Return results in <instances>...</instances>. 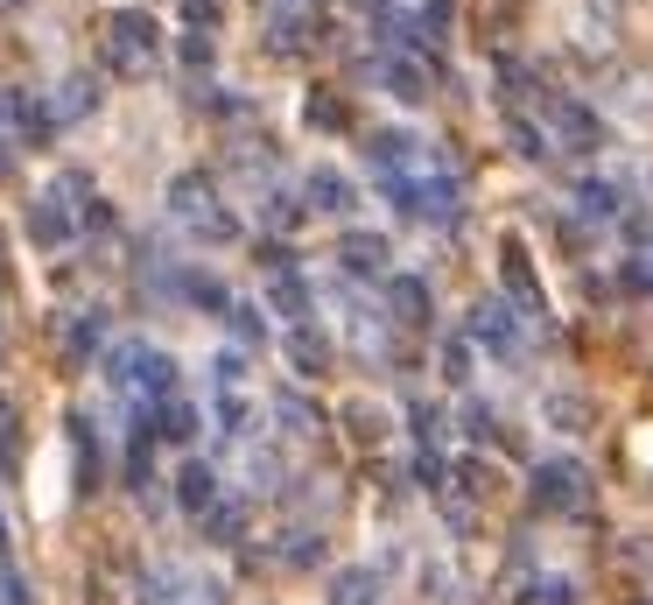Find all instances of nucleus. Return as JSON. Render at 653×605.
Segmentation results:
<instances>
[{"instance_id": "0eeeda50", "label": "nucleus", "mask_w": 653, "mask_h": 605, "mask_svg": "<svg viewBox=\"0 0 653 605\" xmlns=\"http://www.w3.org/2000/svg\"><path fill=\"white\" fill-rule=\"evenodd\" d=\"M366 162L379 169V183H387V177H400L408 162L429 169V141H415L408 127H373V135H366Z\"/></svg>"}, {"instance_id": "c9c22d12", "label": "nucleus", "mask_w": 653, "mask_h": 605, "mask_svg": "<svg viewBox=\"0 0 653 605\" xmlns=\"http://www.w3.org/2000/svg\"><path fill=\"white\" fill-rule=\"evenodd\" d=\"M415 486H429V493H443V486H450V465L436 458V450H421V458H415Z\"/></svg>"}, {"instance_id": "79ce46f5", "label": "nucleus", "mask_w": 653, "mask_h": 605, "mask_svg": "<svg viewBox=\"0 0 653 605\" xmlns=\"http://www.w3.org/2000/svg\"><path fill=\"white\" fill-rule=\"evenodd\" d=\"M183 22L197 29V35H204V29H218V0H183Z\"/></svg>"}, {"instance_id": "6e6552de", "label": "nucleus", "mask_w": 653, "mask_h": 605, "mask_svg": "<svg viewBox=\"0 0 653 605\" xmlns=\"http://www.w3.org/2000/svg\"><path fill=\"white\" fill-rule=\"evenodd\" d=\"M499 282H506V296L521 302V317H534V325L548 317V296H542V282H534V268H527V247H521V240H506V247H499Z\"/></svg>"}, {"instance_id": "7ed1b4c3", "label": "nucleus", "mask_w": 653, "mask_h": 605, "mask_svg": "<svg viewBox=\"0 0 653 605\" xmlns=\"http://www.w3.org/2000/svg\"><path fill=\"white\" fill-rule=\"evenodd\" d=\"M156 43H162V29H156V14H148V8H120L106 22V56H113V71H127V78H148Z\"/></svg>"}, {"instance_id": "aec40b11", "label": "nucleus", "mask_w": 653, "mask_h": 605, "mask_svg": "<svg viewBox=\"0 0 653 605\" xmlns=\"http://www.w3.org/2000/svg\"><path fill=\"white\" fill-rule=\"evenodd\" d=\"M267 302H275L281 317H296V325H310V310H317V296H310V282H302V275H275Z\"/></svg>"}, {"instance_id": "ddd939ff", "label": "nucleus", "mask_w": 653, "mask_h": 605, "mask_svg": "<svg viewBox=\"0 0 653 605\" xmlns=\"http://www.w3.org/2000/svg\"><path fill=\"white\" fill-rule=\"evenodd\" d=\"M197 423H204V415L190 402H176V394L148 408V437H162V444H190V437H197Z\"/></svg>"}, {"instance_id": "58836bf2", "label": "nucleus", "mask_w": 653, "mask_h": 605, "mask_svg": "<svg viewBox=\"0 0 653 605\" xmlns=\"http://www.w3.org/2000/svg\"><path fill=\"white\" fill-rule=\"evenodd\" d=\"M0 605H35L29 598V577L14 571V563H0Z\"/></svg>"}, {"instance_id": "a211bd4d", "label": "nucleus", "mask_w": 653, "mask_h": 605, "mask_svg": "<svg viewBox=\"0 0 653 605\" xmlns=\"http://www.w3.org/2000/svg\"><path fill=\"white\" fill-rule=\"evenodd\" d=\"M288 367H296V373H323V367H331V338H323L317 325H296V331H288Z\"/></svg>"}, {"instance_id": "5701e85b", "label": "nucleus", "mask_w": 653, "mask_h": 605, "mask_svg": "<svg viewBox=\"0 0 653 605\" xmlns=\"http://www.w3.org/2000/svg\"><path fill=\"white\" fill-rule=\"evenodd\" d=\"M576 212H584V219H619V183L590 177L584 191H576Z\"/></svg>"}, {"instance_id": "e433bc0d", "label": "nucleus", "mask_w": 653, "mask_h": 605, "mask_svg": "<svg viewBox=\"0 0 653 605\" xmlns=\"http://www.w3.org/2000/svg\"><path fill=\"white\" fill-rule=\"evenodd\" d=\"M176 56H183L190 71H211V56H218V50H211V35H197V29H190L183 43H176Z\"/></svg>"}, {"instance_id": "c03bdc74", "label": "nucleus", "mask_w": 653, "mask_h": 605, "mask_svg": "<svg viewBox=\"0 0 653 605\" xmlns=\"http://www.w3.org/2000/svg\"><path fill=\"white\" fill-rule=\"evenodd\" d=\"M625 240H632V247L653 240V212H625Z\"/></svg>"}, {"instance_id": "423d86ee", "label": "nucleus", "mask_w": 653, "mask_h": 605, "mask_svg": "<svg viewBox=\"0 0 653 605\" xmlns=\"http://www.w3.org/2000/svg\"><path fill=\"white\" fill-rule=\"evenodd\" d=\"M542 113L555 120V135H563V148H576V156H590V148H604V120L590 106L563 99V92H542Z\"/></svg>"}, {"instance_id": "393cba45", "label": "nucleus", "mask_w": 653, "mask_h": 605, "mask_svg": "<svg viewBox=\"0 0 653 605\" xmlns=\"http://www.w3.org/2000/svg\"><path fill=\"white\" fill-rule=\"evenodd\" d=\"M225 325H233L239 346H267V310H260V302H233V310H225Z\"/></svg>"}, {"instance_id": "20e7f679", "label": "nucleus", "mask_w": 653, "mask_h": 605, "mask_svg": "<svg viewBox=\"0 0 653 605\" xmlns=\"http://www.w3.org/2000/svg\"><path fill=\"white\" fill-rule=\"evenodd\" d=\"M527 493H534L542 514H569V507H584V493H590V471L576 458H542L534 479H527Z\"/></svg>"}, {"instance_id": "49530a36", "label": "nucleus", "mask_w": 653, "mask_h": 605, "mask_svg": "<svg viewBox=\"0 0 653 605\" xmlns=\"http://www.w3.org/2000/svg\"><path fill=\"white\" fill-rule=\"evenodd\" d=\"M0 563H8V514H0Z\"/></svg>"}, {"instance_id": "c756f323", "label": "nucleus", "mask_w": 653, "mask_h": 605, "mask_svg": "<svg viewBox=\"0 0 653 605\" xmlns=\"http://www.w3.org/2000/svg\"><path fill=\"white\" fill-rule=\"evenodd\" d=\"M260 219L275 225V233H296V225H302V204L288 198V191H267V198H260Z\"/></svg>"}, {"instance_id": "ea45409f", "label": "nucleus", "mask_w": 653, "mask_h": 605, "mask_svg": "<svg viewBox=\"0 0 653 605\" xmlns=\"http://www.w3.org/2000/svg\"><path fill=\"white\" fill-rule=\"evenodd\" d=\"M443 373L450 381H471V338H450L443 346Z\"/></svg>"}, {"instance_id": "2f4dec72", "label": "nucleus", "mask_w": 653, "mask_h": 605, "mask_svg": "<svg viewBox=\"0 0 653 605\" xmlns=\"http://www.w3.org/2000/svg\"><path fill=\"white\" fill-rule=\"evenodd\" d=\"M408 423H415V437H421V450H429L436 437H443V408H436V402H415V408H408Z\"/></svg>"}, {"instance_id": "37998d69", "label": "nucleus", "mask_w": 653, "mask_h": 605, "mask_svg": "<svg viewBox=\"0 0 653 605\" xmlns=\"http://www.w3.org/2000/svg\"><path fill=\"white\" fill-rule=\"evenodd\" d=\"M464 429H471V437H492V429H499V415H492L485 402H464Z\"/></svg>"}, {"instance_id": "4468645a", "label": "nucleus", "mask_w": 653, "mask_h": 605, "mask_svg": "<svg viewBox=\"0 0 653 605\" xmlns=\"http://www.w3.org/2000/svg\"><path fill=\"white\" fill-rule=\"evenodd\" d=\"M379 78H387V92L400 106H421L429 99V71L415 64V56H387V64H379Z\"/></svg>"}, {"instance_id": "cd10ccee", "label": "nucleus", "mask_w": 653, "mask_h": 605, "mask_svg": "<svg viewBox=\"0 0 653 605\" xmlns=\"http://www.w3.org/2000/svg\"><path fill=\"white\" fill-rule=\"evenodd\" d=\"M344 423H352L358 444H379V437H387V408H373V402H344Z\"/></svg>"}, {"instance_id": "a878e982", "label": "nucleus", "mask_w": 653, "mask_h": 605, "mask_svg": "<svg viewBox=\"0 0 653 605\" xmlns=\"http://www.w3.org/2000/svg\"><path fill=\"white\" fill-rule=\"evenodd\" d=\"M542 415H548L555 429H569V437H576V429L590 423V402H576V394H542Z\"/></svg>"}, {"instance_id": "f257e3e1", "label": "nucleus", "mask_w": 653, "mask_h": 605, "mask_svg": "<svg viewBox=\"0 0 653 605\" xmlns=\"http://www.w3.org/2000/svg\"><path fill=\"white\" fill-rule=\"evenodd\" d=\"M106 381L120 394H141V402H169L176 394V359L162 346H148V338H120L106 352Z\"/></svg>"}, {"instance_id": "b1692460", "label": "nucleus", "mask_w": 653, "mask_h": 605, "mask_svg": "<svg viewBox=\"0 0 653 605\" xmlns=\"http://www.w3.org/2000/svg\"><path fill=\"white\" fill-rule=\"evenodd\" d=\"M302 120H310V127H323V135H344V127H352V113H344V99H338V92H317V99L302 106Z\"/></svg>"}, {"instance_id": "4be33fe9", "label": "nucleus", "mask_w": 653, "mask_h": 605, "mask_svg": "<svg viewBox=\"0 0 653 605\" xmlns=\"http://www.w3.org/2000/svg\"><path fill=\"white\" fill-rule=\"evenodd\" d=\"M197 521H204V535H211V542H233L239 528H246V500H211Z\"/></svg>"}, {"instance_id": "6ab92c4d", "label": "nucleus", "mask_w": 653, "mask_h": 605, "mask_svg": "<svg viewBox=\"0 0 653 605\" xmlns=\"http://www.w3.org/2000/svg\"><path fill=\"white\" fill-rule=\"evenodd\" d=\"M310 29L323 35V22H317V14H310V8H296V14H275V22H267V50H275V56H288V50H302V43H310Z\"/></svg>"}, {"instance_id": "bb28decb", "label": "nucleus", "mask_w": 653, "mask_h": 605, "mask_svg": "<svg viewBox=\"0 0 653 605\" xmlns=\"http://www.w3.org/2000/svg\"><path fill=\"white\" fill-rule=\"evenodd\" d=\"M106 331H113V325H106V310H85L78 325H71V359H92V352L106 346Z\"/></svg>"}, {"instance_id": "4c0bfd02", "label": "nucleus", "mask_w": 653, "mask_h": 605, "mask_svg": "<svg viewBox=\"0 0 653 605\" xmlns=\"http://www.w3.org/2000/svg\"><path fill=\"white\" fill-rule=\"evenodd\" d=\"M619 289H625V296H653V261H625V268H619Z\"/></svg>"}, {"instance_id": "c85d7f7f", "label": "nucleus", "mask_w": 653, "mask_h": 605, "mask_svg": "<svg viewBox=\"0 0 653 605\" xmlns=\"http://www.w3.org/2000/svg\"><path fill=\"white\" fill-rule=\"evenodd\" d=\"M521 605H576V584L569 577H527Z\"/></svg>"}, {"instance_id": "dca6fc26", "label": "nucleus", "mask_w": 653, "mask_h": 605, "mask_svg": "<svg viewBox=\"0 0 653 605\" xmlns=\"http://www.w3.org/2000/svg\"><path fill=\"white\" fill-rule=\"evenodd\" d=\"M275 423L288 429V437H317V429H323V408L310 402V394L281 388V394H275Z\"/></svg>"}, {"instance_id": "2eb2a0df", "label": "nucleus", "mask_w": 653, "mask_h": 605, "mask_svg": "<svg viewBox=\"0 0 653 605\" xmlns=\"http://www.w3.org/2000/svg\"><path fill=\"white\" fill-rule=\"evenodd\" d=\"M71 225H78V219H71L56 198H35V204H29V240H35V247H64Z\"/></svg>"}, {"instance_id": "473e14b6", "label": "nucleus", "mask_w": 653, "mask_h": 605, "mask_svg": "<svg viewBox=\"0 0 653 605\" xmlns=\"http://www.w3.org/2000/svg\"><path fill=\"white\" fill-rule=\"evenodd\" d=\"M211 381H218V394H233L246 381V352H218L211 359Z\"/></svg>"}, {"instance_id": "a18cd8bd", "label": "nucleus", "mask_w": 653, "mask_h": 605, "mask_svg": "<svg viewBox=\"0 0 653 605\" xmlns=\"http://www.w3.org/2000/svg\"><path fill=\"white\" fill-rule=\"evenodd\" d=\"M8 177H14V141L0 135V183H8Z\"/></svg>"}, {"instance_id": "1a4fd4ad", "label": "nucleus", "mask_w": 653, "mask_h": 605, "mask_svg": "<svg viewBox=\"0 0 653 605\" xmlns=\"http://www.w3.org/2000/svg\"><path fill=\"white\" fill-rule=\"evenodd\" d=\"M302 198H310V212H323V219H352V212H358L352 177H344V169H331V162L302 177Z\"/></svg>"}, {"instance_id": "de8ad7c7", "label": "nucleus", "mask_w": 653, "mask_h": 605, "mask_svg": "<svg viewBox=\"0 0 653 605\" xmlns=\"http://www.w3.org/2000/svg\"><path fill=\"white\" fill-rule=\"evenodd\" d=\"M296 8H310V0H296Z\"/></svg>"}, {"instance_id": "f704fd0d", "label": "nucleus", "mask_w": 653, "mask_h": 605, "mask_svg": "<svg viewBox=\"0 0 653 605\" xmlns=\"http://www.w3.org/2000/svg\"><path fill=\"white\" fill-rule=\"evenodd\" d=\"M450 479H457V486H464V493H492V486H499V479H492V465H478V458H464V465H450Z\"/></svg>"}, {"instance_id": "f03ea898", "label": "nucleus", "mask_w": 653, "mask_h": 605, "mask_svg": "<svg viewBox=\"0 0 653 605\" xmlns=\"http://www.w3.org/2000/svg\"><path fill=\"white\" fill-rule=\"evenodd\" d=\"M169 219H176L190 240H211V247H233V240H239V219L218 204V191H211V177H197V169L169 183Z\"/></svg>"}, {"instance_id": "9b49d317", "label": "nucleus", "mask_w": 653, "mask_h": 605, "mask_svg": "<svg viewBox=\"0 0 653 605\" xmlns=\"http://www.w3.org/2000/svg\"><path fill=\"white\" fill-rule=\"evenodd\" d=\"M387 310H394V325L421 331V325L436 317V296H429V282H421V275H387Z\"/></svg>"}, {"instance_id": "f8f14e48", "label": "nucleus", "mask_w": 653, "mask_h": 605, "mask_svg": "<svg viewBox=\"0 0 653 605\" xmlns=\"http://www.w3.org/2000/svg\"><path fill=\"white\" fill-rule=\"evenodd\" d=\"M338 261H344V275H387V261H394V240L387 233H344L338 240Z\"/></svg>"}, {"instance_id": "f3484780", "label": "nucleus", "mask_w": 653, "mask_h": 605, "mask_svg": "<svg viewBox=\"0 0 653 605\" xmlns=\"http://www.w3.org/2000/svg\"><path fill=\"white\" fill-rule=\"evenodd\" d=\"M211 500H218V471H211V465H197V458H190L183 471H176V507H183V514H204V507Z\"/></svg>"}, {"instance_id": "a19ab883", "label": "nucleus", "mask_w": 653, "mask_h": 605, "mask_svg": "<svg viewBox=\"0 0 653 605\" xmlns=\"http://www.w3.org/2000/svg\"><path fill=\"white\" fill-rule=\"evenodd\" d=\"M218 423H225V437H246V402L239 394H218Z\"/></svg>"}, {"instance_id": "412c9836", "label": "nucleus", "mask_w": 653, "mask_h": 605, "mask_svg": "<svg viewBox=\"0 0 653 605\" xmlns=\"http://www.w3.org/2000/svg\"><path fill=\"white\" fill-rule=\"evenodd\" d=\"M373 598H379L373 563H352V571H338V577H331V605H373Z\"/></svg>"}, {"instance_id": "39448f33", "label": "nucleus", "mask_w": 653, "mask_h": 605, "mask_svg": "<svg viewBox=\"0 0 653 605\" xmlns=\"http://www.w3.org/2000/svg\"><path fill=\"white\" fill-rule=\"evenodd\" d=\"M464 338H471V346H485L492 359H521V317H513L499 296H478V302H471Z\"/></svg>"}, {"instance_id": "7c9ffc66", "label": "nucleus", "mask_w": 653, "mask_h": 605, "mask_svg": "<svg viewBox=\"0 0 653 605\" xmlns=\"http://www.w3.org/2000/svg\"><path fill=\"white\" fill-rule=\"evenodd\" d=\"M288 550H281V563H296V571H310V563H323V535H310V528H296V535H281Z\"/></svg>"}, {"instance_id": "72a5a7b5", "label": "nucleus", "mask_w": 653, "mask_h": 605, "mask_svg": "<svg viewBox=\"0 0 653 605\" xmlns=\"http://www.w3.org/2000/svg\"><path fill=\"white\" fill-rule=\"evenodd\" d=\"M506 141H513V156H527V162H542V156H548V135H534L527 120H513V127H506Z\"/></svg>"}, {"instance_id": "9d476101", "label": "nucleus", "mask_w": 653, "mask_h": 605, "mask_svg": "<svg viewBox=\"0 0 653 605\" xmlns=\"http://www.w3.org/2000/svg\"><path fill=\"white\" fill-rule=\"evenodd\" d=\"M43 113H50V127H71V120H85V113H99V78H92V71H71L43 99Z\"/></svg>"}]
</instances>
